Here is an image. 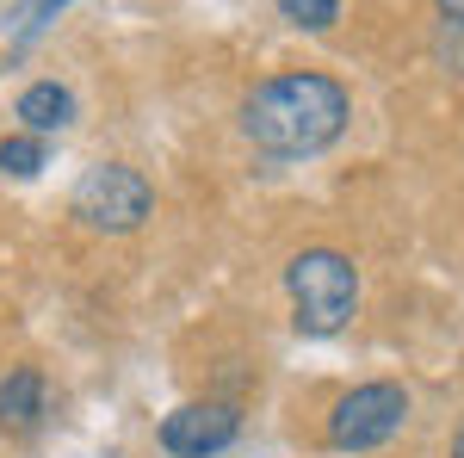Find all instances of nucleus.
I'll return each instance as SVG.
<instances>
[{
  "label": "nucleus",
  "mask_w": 464,
  "mask_h": 458,
  "mask_svg": "<svg viewBox=\"0 0 464 458\" xmlns=\"http://www.w3.org/2000/svg\"><path fill=\"white\" fill-rule=\"evenodd\" d=\"M69 211L87 229H100V236H130L155 211V186L137 168H124V161H100V168H87V174L74 180Z\"/></svg>",
  "instance_id": "nucleus-3"
},
{
  "label": "nucleus",
  "mask_w": 464,
  "mask_h": 458,
  "mask_svg": "<svg viewBox=\"0 0 464 458\" xmlns=\"http://www.w3.org/2000/svg\"><path fill=\"white\" fill-rule=\"evenodd\" d=\"M409 390L378 378V385H353L334 409H328V446L334 453H372V446H391L396 434L409 427Z\"/></svg>",
  "instance_id": "nucleus-4"
},
{
  "label": "nucleus",
  "mask_w": 464,
  "mask_h": 458,
  "mask_svg": "<svg viewBox=\"0 0 464 458\" xmlns=\"http://www.w3.org/2000/svg\"><path fill=\"white\" fill-rule=\"evenodd\" d=\"M433 6H440L446 25H459V32H464V0H433Z\"/></svg>",
  "instance_id": "nucleus-11"
},
{
  "label": "nucleus",
  "mask_w": 464,
  "mask_h": 458,
  "mask_svg": "<svg viewBox=\"0 0 464 458\" xmlns=\"http://www.w3.org/2000/svg\"><path fill=\"white\" fill-rule=\"evenodd\" d=\"M273 6H279V19H291L297 32H328L341 19V0H273Z\"/></svg>",
  "instance_id": "nucleus-9"
},
{
  "label": "nucleus",
  "mask_w": 464,
  "mask_h": 458,
  "mask_svg": "<svg viewBox=\"0 0 464 458\" xmlns=\"http://www.w3.org/2000/svg\"><path fill=\"white\" fill-rule=\"evenodd\" d=\"M37 422H44V372L37 365H13L0 378V427L32 434Z\"/></svg>",
  "instance_id": "nucleus-6"
},
{
  "label": "nucleus",
  "mask_w": 464,
  "mask_h": 458,
  "mask_svg": "<svg viewBox=\"0 0 464 458\" xmlns=\"http://www.w3.org/2000/svg\"><path fill=\"white\" fill-rule=\"evenodd\" d=\"M50 161V149H44V137H32V131H19V137H0V174L13 180H32L37 168Z\"/></svg>",
  "instance_id": "nucleus-8"
},
{
  "label": "nucleus",
  "mask_w": 464,
  "mask_h": 458,
  "mask_svg": "<svg viewBox=\"0 0 464 458\" xmlns=\"http://www.w3.org/2000/svg\"><path fill=\"white\" fill-rule=\"evenodd\" d=\"M19 118H25V131L32 137H50V131H69L74 124V93L63 81H32L25 93H19Z\"/></svg>",
  "instance_id": "nucleus-7"
},
{
  "label": "nucleus",
  "mask_w": 464,
  "mask_h": 458,
  "mask_svg": "<svg viewBox=\"0 0 464 458\" xmlns=\"http://www.w3.org/2000/svg\"><path fill=\"white\" fill-rule=\"evenodd\" d=\"M242 440V409L205 396V403H179L174 415H161V446L174 458H217Z\"/></svg>",
  "instance_id": "nucleus-5"
},
{
  "label": "nucleus",
  "mask_w": 464,
  "mask_h": 458,
  "mask_svg": "<svg viewBox=\"0 0 464 458\" xmlns=\"http://www.w3.org/2000/svg\"><path fill=\"white\" fill-rule=\"evenodd\" d=\"M353 118V100L334 74L316 69H291L260 81L248 100H242V137L260 149V155H279V161H304V155H322L328 142L347 131Z\"/></svg>",
  "instance_id": "nucleus-1"
},
{
  "label": "nucleus",
  "mask_w": 464,
  "mask_h": 458,
  "mask_svg": "<svg viewBox=\"0 0 464 458\" xmlns=\"http://www.w3.org/2000/svg\"><path fill=\"white\" fill-rule=\"evenodd\" d=\"M452 458H464V427H459V440H452Z\"/></svg>",
  "instance_id": "nucleus-12"
},
{
  "label": "nucleus",
  "mask_w": 464,
  "mask_h": 458,
  "mask_svg": "<svg viewBox=\"0 0 464 458\" xmlns=\"http://www.w3.org/2000/svg\"><path fill=\"white\" fill-rule=\"evenodd\" d=\"M433 56H440L446 69H459V74H464V32H459V25H446V32L433 37Z\"/></svg>",
  "instance_id": "nucleus-10"
},
{
  "label": "nucleus",
  "mask_w": 464,
  "mask_h": 458,
  "mask_svg": "<svg viewBox=\"0 0 464 458\" xmlns=\"http://www.w3.org/2000/svg\"><path fill=\"white\" fill-rule=\"evenodd\" d=\"M285 291H291V322H297V335L328 341V335H341L359 310V267L341 248H304V254H291V267H285Z\"/></svg>",
  "instance_id": "nucleus-2"
}]
</instances>
